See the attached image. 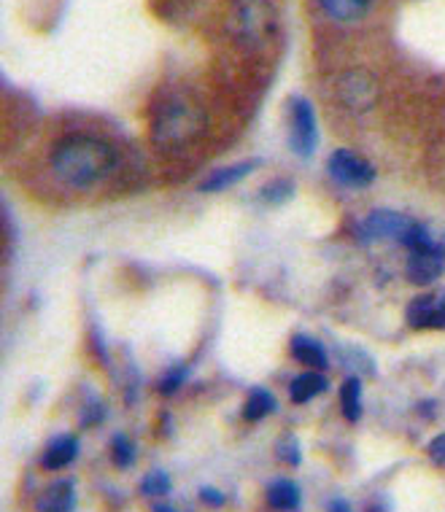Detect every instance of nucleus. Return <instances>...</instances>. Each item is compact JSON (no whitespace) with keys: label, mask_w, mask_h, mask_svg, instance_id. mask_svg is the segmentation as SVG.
<instances>
[{"label":"nucleus","mask_w":445,"mask_h":512,"mask_svg":"<svg viewBox=\"0 0 445 512\" xmlns=\"http://www.w3.org/2000/svg\"><path fill=\"white\" fill-rule=\"evenodd\" d=\"M116 168V149L92 135H73L52 151V173L71 189H89L111 176Z\"/></svg>","instance_id":"1"},{"label":"nucleus","mask_w":445,"mask_h":512,"mask_svg":"<svg viewBox=\"0 0 445 512\" xmlns=\"http://www.w3.org/2000/svg\"><path fill=\"white\" fill-rule=\"evenodd\" d=\"M205 116L203 111L187 98L165 100L152 119V141L165 151L181 149L195 141L203 133Z\"/></svg>","instance_id":"2"},{"label":"nucleus","mask_w":445,"mask_h":512,"mask_svg":"<svg viewBox=\"0 0 445 512\" xmlns=\"http://www.w3.org/2000/svg\"><path fill=\"white\" fill-rule=\"evenodd\" d=\"M227 30L238 44L257 49L276 33V11L267 0H235L227 14Z\"/></svg>","instance_id":"3"},{"label":"nucleus","mask_w":445,"mask_h":512,"mask_svg":"<svg viewBox=\"0 0 445 512\" xmlns=\"http://www.w3.org/2000/svg\"><path fill=\"white\" fill-rule=\"evenodd\" d=\"M416 227V221L408 219L405 213L397 211H373L359 227H356V238L362 243H408L410 232Z\"/></svg>","instance_id":"4"},{"label":"nucleus","mask_w":445,"mask_h":512,"mask_svg":"<svg viewBox=\"0 0 445 512\" xmlns=\"http://www.w3.org/2000/svg\"><path fill=\"white\" fill-rule=\"evenodd\" d=\"M289 143L297 157H311L319 146V124H316L311 100H289Z\"/></svg>","instance_id":"5"},{"label":"nucleus","mask_w":445,"mask_h":512,"mask_svg":"<svg viewBox=\"0 0 445 512\" xmlns=\"http://www.w3.org/2000/svg\"><path fill=\"white\" fill-rule=\"evenodd\" d=\"M338 98L348 111L365 114V111H370L375 106V100H378V81H375L373 73L367 71L343 73L338 84Z\"/></svg>","instance_id":"6"},{"label":"nucleus","mask_w":445,"mask_h":512,"mask_svg":"<svg viewBox=\"0 0 445 512\" xmlns=\"http://www.w3.org/2000/svg\"><path fill=\"white\" fill-rule=\"evenodd\" d=\"M330 178L335 184L346 186V189H365L375 181V168L367 159L356 157L354 151L338 149L327 162Z\"/></svg>","instance_id":"7"},{"label":"nucleus","mask_w":445,"mask_h":512,"mask_svg":"<svg viewBox=\"0 0 445 512\" xmlns=\"http://www.w3.org/2000/svg\"><path fill=\"white\" fill-rule=\"evenodd\" d=\"M405 318L413 329H445V292L421 294L410 300Z\"/></svg>","instance_id":"8"},{"label":"nucleus","mask_w":445,"mask_h":512,"mask_svg":"<svg viewBox=\"0 0 445 512\" xmlns=\"http://www.w3.org/2000/svg\"><path fill=\"white\" fill-rule=\"evenodd\" d=\"M408 281L416 286H432L445 273V254L435 251H410L408 256Z\"/></svg>","instance_id":"9"},{"label":"nucleus","mask_w":445,"mask_h":512,"mask_svg":"<svg viewBox=\"0 0 445 512\" xmlns=\"http://www.w3.org/2000/svg\"><path fill=\"white\" fill-rule=\"evenodd\" d=\"M79 448V437H73V434H57L44 448L41 464H44V469H52V472L71 467L76 456H79Z\"/></svg>","instance_id":"10"},{"label":"nucleus","mask_w":445,"mask_h":512,"mask_svg":"<svg viewBox=\"0 0 445 512\" xmlns=\"http://www.w3.org/2000/svg\"><path fill=\"white\" fill-rule=\"evenodd\" d=\"M73 507H76L73 480H57L46 486L36 502V512H73Z\"/></svg>","instance_id":"11"},{"label":"nucleus","mask_w":445,"mask_h":512,"mask_svg":"<svg viewBox=\"0 0 445 512\" xmlns=\"http://www.w3.org/2000/svg\"><path fill=\"white\" fill-rule=\"evenodd\" d=\"M257 165V159H249V162H241V165H230V168L216 170V173H211V176L200 184V192H203V195H211V192L230 189L232 184H238V181H243L246 176H251V170L257 168Z\"/></svg>","instance_id":"12"},{"label":"nucleus","mask_w":445,"mask_h":512,"mask_svg":"<svg viewBox=\"0 0 445 512\" xmlns=\"http://www.w3.org/2000/svg\"><path fill=\"white\" fill-rule=\"evenodd\" d=\"M289 354L294 362L305 364L311 370H324L327 367V351L321 348L319 340H313L308 335H294L292 345H289Z\"/></svg>","instance_id":"13"},{"label":"nucleus","mask_w":445,"mask_h":512,"mask_svg":"<svg viewBox=\"0 0 445 512\" xmlns=\"http://www.w3.org/2000/svg\"><path fill=\"white\" fill-rule=\"evenodd\" d=\"M327 391V378L321 375V372L311 370L303 372V375H297L292 380V386H289V399H292L294 405H305V402H311L319 394Z\"/></svg>","instance_id":"14"},{"label":"nucleus","mask_w":445,"mask_h":512,"mask_svg":"<svg viewBox=\"0 0 445 512\" xmlns=\"http://www.w3.org/2000/svg\"><path fill=\"white\" fill-rule=\"evenodd\" d=\"M267 504L276 512H294L300 507V488L294 480H286V477L273 480L267 486Z\"/></svg>","instance_id":"15"},{"label":"nucleus","mask_w":445,"mask_h":512,"mask_svg":"<svg viewBox=\"0 0 445 512\" xmlns=\"http://www.w3.org/2000/svg\"><path fill=\"white\" fill-rule=\"evenodd\" d=\"M319 6L338 22H356L373 6V0H319Z\"/></svg>","instance_id":"16"},{"label":"nucleus","mask_w":445,"mask_h":512,"mask_svg":"<svg viewBox=\"0 0 445 512\" xmlns=\"http://www.w3.org/2000/svg\"><path fill=\"white\" fill-rule=\"evenodd\" d=\"M276 410V397L267 389H251V394L246 397V405H243V421L249 424H257L262 418Z\"/></svg>","instance_id":"17"},{"label":"nucleus","mask_w":445,"mask_h":512,"mask_svg":"<svg viewBox=\"0 0 445 512\" xmlns=\"http://www.w3.org/2000/svg\"><path fill=\"white\" fill-rule=\"evenodd\" d=\"M340 410L351 424H356L362 418V383H359V378L343 380V386H340Z\"/></svg>","instance_id":"18"},{"label":"nucleus","mask_w":445,"mask_h":512,"mask_svg":"<svg viewBox=\"0 0 445 512\" xmlns=\"http://www.w3.org/2000/svg\"><path fill=\"white\" fill-rule=\"evenodd\" d=\"M111 461H114L119 469H127L135 464V445L130 442V437L125 434H116L111 440Z\"/></svg>","instance_id":"19"},{"label":"nucleus","mask_w":445,"mask_h":512,"mask_svg":"<svg viewBox=\"0 0 445 512\" xmlns=\"http://www.w3.org/2000/svg\"><path fill=\"white\" fill-rule=\"evenodd\" d=\"M170 491V477L168 472H149V475L141 480V494L143 496H165Z\"/></svg>","instance_id":"20"},{"label":"nucleus","mask_w":445,"mask_h":512,"mask_svg":"<svg viewBox=\"0 0 445 512\" xmlns=\"http://www.w3.org/2000/svg\"><path fill=\"white\" fill-rule=\"evenodd\" d=\"M292 195L294 184L292 181H286V178L284 181H281V178H278V181H270V184L262 189V200H267V203H286Z\"/></svg>","instance_id":"21"},{"label":"nucleus","mask_w":445,"mask_h":512,"mask_svg":"<svg viewBox=\"0 0 445 512\" xmlns=\"http://www.w3.org/2000/svg\"><path fill=\"white\" fill-rule=\"evenodd\" d=\"M187 375H189L187 367H173V370H168V375L157 383V391H160L162 397H170L173 391L181 389V383L187 380Z\"/></svg>","instance_id":"22"},{"label":"nucleus","mask_w":445,"mask_h":512,"mask_svg":"<svg viewBox=\"0 0 445 512\" xmlns=\"http://www.w3.org/2000/svg\"><path fill=\"white\" fill-rule=\"evenodd\" d=\"M278 459H284L289 467H297L303 456H300V445L294 437H286L284 442H278Z\"/></svg>","instance_id":"23"},{"label":"nucleus","mask_w":445,"mask_h":512,"mask_svg":"<svg viewBox=\"0 0 445 512\" xmlns=\"http://www.w3.org/2000/svg\"><path fill=\"white\" fill-rule=\"evenodd\" d=\"M429 459L435 461L437 467H445V434H437L435 440L429 442Z\"/></svg>","instance_id":"24"},{"label":"nucleus","mask_w":445,"mask_h":512,"mask_svg":"<svg viewBox=\"0 0 445 512\" xmlns=\"http://www.w3.org/2000/svg\"><path fill=\"white\" fill-rule=\"evenodd\" d=\"M200 502L208 504V507H222L224 494L222 491H216V488H203V491H200Z\"/></svg>","instance_id":"25"},{"label":"nucleus","mask_w":445,"mask_h":512,"mask_svg":"<svg viewBox=\"0 0 445 512\" xmlns=\"http://www.w3.org/2000/svg\"><path fill=\"white\" fill-rule=\"evenodd\" d=\"M330 512H351V507H348L346 499H335V502H330Z\"/></svg>","instance_id":"26"},{"label":"nucleus","mask_w":445,"mask_h":512,"mask_svg":"<svg viewBox=\"0 0 445 512\" xmlns=\"http://www.w3.org/2000/svg\"><path fill=\"white\" fill-rule=\"evenodd\" d=\"M152 512H178V510H173V507H168V504H157Z\"/></svg>","instance_id":"27"}]
</instances>
